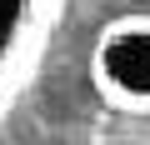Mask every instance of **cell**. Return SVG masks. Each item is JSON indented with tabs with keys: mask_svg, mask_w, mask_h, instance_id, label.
<instances>
[{
	"mask_svg": "<svg viewBox=\"0 0 150 145\" xmlns=\"http://www.w3.org/2000/svg\"><path fill=\"white\" fill-rule=\"evenodd\" d=\"M90 85L125 115H150V10L115 15L90 45Z\"/></svg>",
	"mask_w": 150,
	"mask_h": 145,
	"instance_id": "1",
	"label": "cell"
},
{
	"mask_svg": "<svg viewBox=\"0 0 150 145\" xmlns=\"http://www.w3.org/2000/svg\"><path fill=\"white\" fill-rule=\"evenodd\" d=\"M65 0H0V120L35 80Z\"/></svg>",
	"mask_w": 150,
	"mask_h": 145,
	"instance_id": "2",
	"label": "cell"
}]
</instances>
